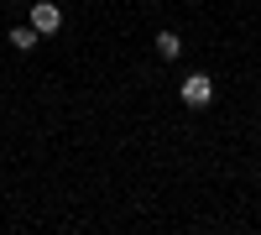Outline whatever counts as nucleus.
Returning a JSON list of instances; mask_svg holds the SVG:
<instances>
[{
  "mask_svg": "<svg viewBox=\"0 0 261 235\" xmlns=\"http://www.w3.org/2000/svg\"><path fill=\"white\" fill-rule=\"evenodd\" d=\"M209 99H214V79L209 73H188L183 79V105H188V110H204Z\"/></svg>",
  "mask_w": 261,
  "mask_h": 235,
  "instance_id": "nucleus-1",
  "label": "nucleus"
},
{
  "mask_svg": "<svg viewBox=\"0 0 261 235\" xmlns=\"http://www.w3.org/2000/svg\"><path fill=\"white\" fill-rule=\"evenodd\" d=\"M157 58L178 63V58H183V37H178V32H157Z\"/></svg>",
  "mask_w": 261,
  "mask_h": 235,
  "instance_id": "nucleus-4",
  "label": "nucleus"
},
{
  "mask_svg": "<svg viewBox=\"0 0 261 235\" xmlns=\"http://www.w3.org/2000/svg\"><path fill=\"white\" fill-rule=\"evenodd\" d=\"M27 21H32V27H37L42 37H53V32H63V11L53 6V0H37V6H32V16H27Z\"/></svg>",
  "mask_w": 261,
  "mask_h": 235,
  "instance_id": "nucleus-2",
  "label": "nucleus"
},
{
  "mask_svg": "<svg viewBox=\"0 0 261 235\" xmlns=\"http://www.w3.org/2000/svg\"><path fill=\"white\" fill-rule=\"evenodd\" d=\"M37 42H42V32L32 27V21H27V27H11V47H16V53H32Z\"/></svg>",
  "mask_w": 261,
  "mask_h": 235,
  "instance_id": "nucleus-3",
  "label": "nucleus"
}]
</instances>
